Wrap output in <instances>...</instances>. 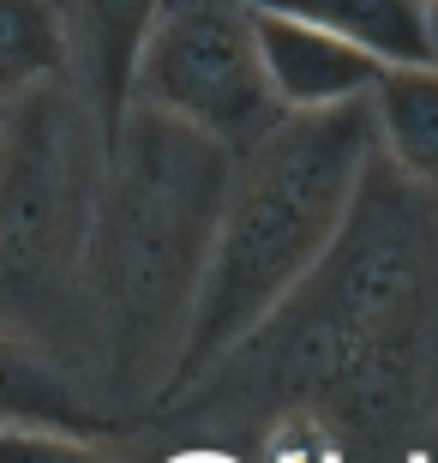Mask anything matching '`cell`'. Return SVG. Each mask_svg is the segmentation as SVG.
I'll return each mask as SVG.
<instances>
[{"label":"cell","instance_id":"obj_1","mask_svg":"<svg viewBox=\"0 0 438 463\" xmlns=\"http://www.w3.org/2000/svg\"><path fill=\"white\" fill-rule=\"evenodd\" d=\"M235 151L133 103L102 151L85 223V283L120 392H156L174 367L204 259L217 241Z\"/></svg>","mask_w":438,"mask_h":463},{"label":"cell","instance_id":"obj_2","mask_svg":"<svg viewBox=\"0 0 438 463\" xmlns=\"http://www.w3.org/2000/svg\"><path fill=\"white\" fill-rule=\"evenodd\" d=\"M372 156L367 97L312 115H283L265 138L235 156L217 241L186 313L181 349L163 397H186L217 361H228L270 313L283 307L349 223L360 175Z\"/></svg>","mask_w":438,"mask_h":463},{"label":"cell","instance_id":"obj_3","mask_svg":"<svg viewBox=\"0 0 438 463\" xmlns=\"http://www.w3.org/2000/svg\"><path fill=\"white\" fill-rule=\"evenodd\" d=\"M133 103L199 127L235 156L283 120L240 0H163L133 67Z\"/></svg>","mask_w":438,"mask_h":463},{"label":"cell","instance_id":"obj_4","mask_svg":"<svg viewBox=\"0 0 438 463\" xmlns=\"http://www.w3.org/2000/svg\"><path fill=\"white\" fill-rule=\"evenodd\" d=\"M18 120L0 115V265L42 271L67 241V115L54 109L49 85L18 97Z\"/></svg>","mask_w":438,"mask_h":463},{"label":"cell","instance_id":"obj_5","mask_svg":"<svg viewBox=\"0 0 438 463\" xmlns=\"http://www.w3.org/2000/svg\"><path fill=\"white\" fill-rule=\"evenodd\" d=\"M247 13H253V43H258L265 85L283 115H312V109L354 103L385 72V61H372L367 49H354L349 36H337V31H319V24H301V18H283V13H258V6H247Z\"/></svg>","mask_w":438,"mask_h":463},{"label":"cell","instance_id":"obj_6","mask_svg":"<svg viewBox=\"0 0 438 463\" xmlns=\"http://www.w3.org/2000/svg\"><path fill=\"white\" fill-rule=\"evenodd\" d=\"M163 0H72V24H79V72H85L90 120H97V145L120 133V120L133 109V67L138 49L151 36Z\"/></svg>","mask_w":438,"mask_h":463},{"label":"cell","instance_id":"obj_7","mask_svg":"<svg viewBox=\"0 0 438 463\" xmlns=\"http://www.w3.org/2000/svg\"><path fill=\"white\" fill-rule=\"evenodd\" d=\"M0 428H49L72 439H108L115 415L97 410L54 361L0 331Z\"/></svg>","mask_w":438,"mask_h":463},{"label":"cell","instance_id":"obj_8","mask_svg":"<svg viewBox=\"0 0 438 463\" xmlns=\"http://www.w3.org/2000/svg\"><path fill=\"white\" fill-rule=\"evenodd\" d=\"M258 13H283L301 24L349 36L354 49H367L385 67H415L426 61V24H421V0H240Z\"/></svg>","mask_w":438,"mask_h":463},{"label":"cell","instance_id":"obj_9","mask_svg":"<svg viewBox=\"0 0 438 463\" xmlns=\"http://www.w3.org/2000/svg\"><path fill=\"white\" fill-rule=\"evenodd\" d=\"M372 109V138H385L390 156L408 175L438 181V67L415 61V67H385L378 85L367 90Z\"/></svg>","mask_w":438,"mask_h":463},{"label":"cell","instance_id":"obj_10","mask_svg":"<svg viewBox=\"0 0 438 463\" xmlns=\"http://www.w3.org/2000/svg\"><path fill=\"white\" fill-rule=\"evenodd\" d=\"M67 24L54 0H0V109L67 72Z\"/></svg>","mask_w":438,"mask_h":463},{"label":"cell","instance_id":"obj_11","mask_svg":"<svg viewBox=\"0 0 438 463\" xmlns=\"http://www.w3.org/2000/svg\"><path fill=\"white\" fill-rule=\"evenodd\" d=\"M0 463H115L97 439H72L49 428H0Z\"/></svg>","mask_w":438,"mask_h":463},{"label":"cell","instance_id":"obj_12","mask_svg":"<svg viewBox=\"0 0 438 463\" xmlns=\"http://www.w3.org/2000/svg\"><path fill=\"white\" fill-rule=\"evenodd\" d=\"M421 24H426V61L438 67V0H421Z\"/></svg>","mask_w":438,"mask_h":463},{"label":"cell","instance_id":"obj_13","mask_svg":"<svg viewBox=\"0 0 438 463\" xmlns=\"http://www.w3.org/2000/svg\"><path fill=\"white\" fill-rule=\"evenodd\" d=\"M174 463H228V458H217V451H192V458H174Z\"/></svg>","mask_w":438,"mask_h":463},{"label":"cell","instance_id":"obj_14","mask_svg":"<svg viewBox=\"0 0 438 463\" xmlns=\"http://www.w3.org/2000/svg\"><path fill=\"white\" fill-rule=\"evenodd\" d=\"M0 115H6V109H0Z\"/></svg>","mask_w":438,"mask_h":463}]
</instances>
